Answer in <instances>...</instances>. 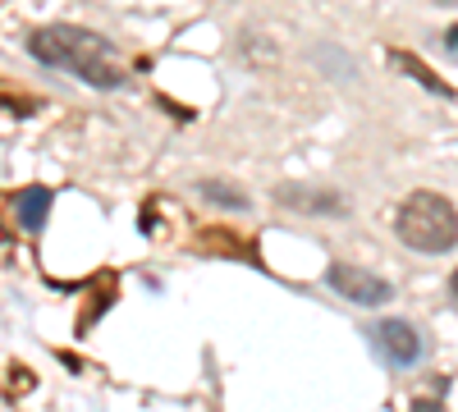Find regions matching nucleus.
Masks as SVG:
<instances>
[{
	"instance_id": "obj_1",
	"label": "nucleus",
	"mask_w": 458,
	"mask_h": 412,
	"mask_svg": "<svg viewBox=\"0 0 458 412\" xmlns=\"http://www.w3.org/2000/svg\"><path fill=\"white\" fill-rule=\"evenodd\" d=\"M28 55L47 69H60L69 79H79L88 88H124L129 69L120 64V51H114L101 32L92 28H73V23H47L28 32Z\"/></svg>"
},
{
	"instance_id": "obj_2",
	"label": "nucleus",
	"mask_w": 458,
	"mask_h": 412,
	"mask_svg": "<svg viewBox=\"0 0 458 412\" xmlns=\"http://www.w3.org/2000/svg\"><path fill=\"white\" fill-rule=\"evenodd\" d=\"M394 234L403 248L412 252H427V256H440L458 243V206L445 198V193H431V189H417L399 202L394 211Z\"/></svg>"
},
{
	"instance_id": "obj_3",
	"label": "nucleus",
	"mask_w": 458,
	"mask_h": 412,
	"mask_svg": "<svg viewBox=\"0 0 458 412\" xmlns=\"http://www.w3.org/2000/svg\"><path fill=\"white\" fill-rule=\"evenodd\" d=\"M326 284L339 293V298H349V303L358 307H386L390 298H394V284L390 280H380L362 266H344V261H335V266L326 271Z\"/></svg>"
},
{
	"instance_id": "obj_4",
	"label": "nucleus",
	"mask_w": 458,
	"mask_h": 412,
	"mask_svg": "<svg viewBox=\"0 0 458 412\" xmlns=\"http://www.w3.org/2000/svg\"><path fill=\"white\" fill-rule=\"evenodd\" d=\"M271 198L280 206H289V211H302V215H344V211H349L344 193H335V189H308V183H280Z\"/></svg>"
},
{
	"instance_id": "obj_5",
	"label": "nucleus",
	"mask_w": 458,
	"mask_h": 412,
	"mask_svg": "<svg viewBox=\"0 0 458 412\" xmlns=\"http://www.w3.org/2000/svg\"><path fill=\"white\" fill-rule=\"evenodd\" d=\"M380 349L390 353V362L394 366H412L417 357H422V334H417L408 321H399V316H390V321H380Z\"/></svg>"
},
{
	"instance_id": "obj_6",
	"label": "nucleus",
	"mask_w": 458,
	"mask_h": 412,
	"mask_svg": "<svg viewBox=\"0 0 458 412\" xmlns=\"http://www.w3.org/2000/svg\"><path fill=\"white\" fill-rule=\"evenodd\" d=\"M14 215H19V224H23V230L28 234H37V230H42V224H47V211H51V189H42V183H28V189H19L14 198Z\"/></svg>"
},
{
	"instance_id": "obj_7",
	"label": "nucleus",
	"mask_w": 458,
	"mask_h": 412,
	"mask_svg": "<svg viewBox=\"0 0 458 412\" xmlns=\"http://www.w3.org/2000/svg\"><path fill=\"white\" fill-rule=\"evenodd\" d=\"M198 198L211 202V206H225V211H248V193L234 189V183H225V179H202Z\"/></svg>"
},
{
	"instance_id": "obj_8",
	"label": "nucleus",
	"mask_w": 458,
	"mask_h": 412,
	"mask_svg": "<svg viewBox=\"0 0 458 412\" xmlns=\"http://www.w3.org/2000/svg\"><path fill=\"white\" fill-rule=\"evenodd\" d=\"M390 60H394V64H399V69L408 73V79H417V83H422V88H431L436 97H445V101H454V88H449L445 79H436V73H431V69H427L422 60H417V55H408V51H394Z\"/></svg>"
},
{
	"instance_id": "obj_9",
	"label": "nucleus",
	"mask_w": 458,
	"mask_h": 412,
	"mask_svg": "<svg viewBox=\"0 0 458 412\" xmlns=\"http://www.w3.org/2000/svg\"><path fill=\"white\" fill-rule=\"evenodd\" d=\"M5 110H10V115H32V110H37V101H19L14 92L5 97Z\"/></svg>"
},
{
	"instance_id": "obj_10",
	"label": "nucleus",
	"mask_w": 458,
	"mask_h": 412,
	"mask_svg": "<svg viewBox=\"0 0 458 412\" xmlns=\"http://www.w3.org/2000/svg\"><path fill=\"white\" fill-rule=\"evenodd\" d=\"M440 42H445V51L458 60V23H454V28H445V37H440Z\"/></svg>"
},
{
	"instance_id": "obj_11",
	"label": "nucleus",
	"mask_w": 458,
	"mask_h": 412,
	"mask_svg": "<svg viewBox=\"0 0 458 412\" xmlns=\"http://www.w3.org/2000/svg\"><path fill=\"white\" fill-rule=\"evenodd\" d=\"M449 293H454V303H458V271L449 275Z\"/></svg>"
},
{
	"instance_id": "obj_12",
	"label": "nucleus",
	"mask_w": 458,
	"mask_h": 412,
	"mask_svg": "<svg viewBox=\"0 0 458 412\" xmlns=\"http://www.w3.org/2000/svg\"><path fill=\"white\" fill-rule=\"evenodd\" d=\"M436 5H458V0H436Z\"/></svg>"
}]
</instances>
